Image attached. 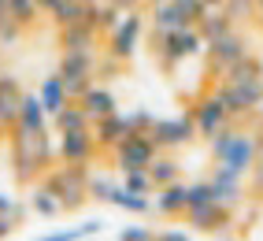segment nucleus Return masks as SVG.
<instances>
[{
    "mask_svg": "<svg viewBox=\"0 0 263 241\" xmlns=\"http://www.w3.org/2000/svg\"><path fill=\"white\" fill-rule=\"evenodd\" d=\"M226 11H230V19L237 23V19H249V15L256 11V0H226L222 4Z\"/></svg>",
    "mask_w": 263,
    "mask_h": 241,
    "instance_id": "f704fd0d",
    "label": "nucleus"
},
{
    "mask_svg": "<svg viewBox=\"0 0 263 241\" xmlns=\"http://www.w3.org/2000/svg\"><path fill=\"white\" fill-rule=\"evenodd\" d=\"M174 26H185L178 8H174V0H152V30L156 33H167Z\"/></svg>",
    "mask_w": 263,
    "mask_h": 241,
    "instance_id": "b1692460",
    "label": "nucleus"
},
{
    "mask_svg": "<svg viewBox=\"0 0 263 241\" xmlns=\"http://www.w3.org/2000/svg\"><path fill=\"white\" fill-rule=\"evenodd\" d=\"M19 134H45L48 130V112L41 104L37 93H26L23 97V108H19V123H15Z\"/></svg>",
    "mask_w": 263,
    "mask_h": 241,
    "instance_id": "6ab92c4d",
    "label": "nucleus"
},
{
    "mask_svg": "<svg viewBox=\"0 0 263 241\" xmlns=\"http://www.w3.org/2000/svg\"><path fill=\"white\" fill-rule=\"evenodd\" d=\"M119 237H122V241H145V237H152V230H148V227H122Z\"/></svg>",
    "mask_w": 263,
    "mask_h": 241,
    "instance_id": "ea45409f",
    "label": "nucleus"
},
{
    "mask_svg": "<svg viewBox=\"0 0 263 241\" xmlns=\"http://www.w3.org/2000/svg\"><path fill=\"white\" fill-rule=\"evenodd\" d=\"M256 182H259V186H263V163H259V175H256Z\"/></svg>",
    "mask_w": 263,
    "mask_h": 241,
    "instance_id": "8fccbe9b",
    "label": "nucleus"
},
{
    "mask_svg": "<svg viewBox=\"0 0 263 241\" xmlns=\"http://www.w3.org/2000/svg\"><path fill=\"white\" fill-rule=\"evenodd\" d=\"M148 134L160 149H182L197 137V123H193V115H171V119H156Z\"/></svg>",
    "mask_w": 263,
    "mask_h": 241,
    "instance_id": "1a4fd4ad",
    "label": "nucleus"
},
{
    "mask_svg": "<svg viewBox=\"0 0 263 241\" xmlns=\"http://www.w3.org/2000/svg\"><path fill=\"white\" fill-rule=\"evenodd\" d=\"M23 89L19 82H15L11 75H0V134L15 130V123H19V108H23Z\"/></svg>",
    "mask_w": 263,
    "mask_h": 241,
    "instance_id": "4468645a",
    "label": "nucleus"
},
{
    "mask_svg": "<svg viewBox=\"0 0 263 241\" xmlns=\"http://www.w3.org/2000/svg\"><path fill=\"white\" fill-rule=\"evenodd\" d=\"M104 234V223L100 219H89V223H82L78 227V237H100Z\"/></svg>",
    "mask_w": 263,
    "mask_h": 241,
    "instance_id": "a19ab883",
    "label": "nucleus"
},
{
    "mask_svg": "<svg viewBox=\"0 0 263 241\" xmlns=\"http://www.w3.org/2000/svg\"><path fill=\"white\" fill-rule=\"evenodd\" d=\"M122 186H126L130 193H145V197H152V193H156V182H152V175H148V167L122 171Z\"/></svg>",
    "mask_w": 263,
    "mask_h": 241,
    "instance_id": "c756f323",
    "label": "nucleus"
},
{
    "mask_svg": "<svg viewBox=\"0 0 263 241\" xmlns=\"http://www.w3.org/2000/svg\"><path fill=\"white\" fill-rule=\"evenodd\" d=\"M11 19V8H8V0H0V26H4Z\"/></svg>",
    "mask_w": 263,
    "mask_h": 241,
    "instance_id": "de8ad7c7",
    "label": "nucleus"
},
{
    "mask_svg": "<svg viewBox=\"0 0 263 241\" xmlns=\"http://www.w3.org/2000/svg\"><path fill=\"white\" fill-rule=\"evenodd\" d=\"M259 152H263V145L256 141V134H241V130H234V123L212 134V156H215V163L237 171V175H245V178L252 175Z\"/></svg>",
    "mask_w": 263,
    "mask_h": 241,
    "instance_id": "f257e3e1",
    "label": "nucleus"
},
{
    "mask_svg": "<svg viewBox=\"0 0 263 241\" xmlns=\"http://www.w3.org/2000/svg\"><path fill=\"white\" fill-rule=\"evenodd\" d=\"M256 115H259V119H263V100H259V108H256Z\"/></svg>",
    "mask_w": 263,
    "mask_h": 241,
    "instance_id": "3c124183",
    "label": "nucleus"
},
{
    "mask_svg": "<svg viewBox=\"0 0 263 241\" xmlns=\"http://www.w3.org/2000/svg\"><path fill=\"white\" fill-rule=\"evenodd\" d=\"M93 137H97V145L100 149H115L126 134H134V126H130V119L122 115V112H111V115H104V119H93Z\"/></svg>",
    "mask_w": 263,
    "mask_h": 241,
    "instance_id": "dca6fc26",
    "label": "nucleus"
},
{
    "mask_svg": "<svg viewBox=\"0 0 263 241\" xmlns=\"http://www.w3.org/2000/svg\"><path fill=\"white\" fill-rule=\"evenodd\" d=\"M204 200H215V197H212V186H208V178L189 186V208H193V204H204Z\"/></svg>",
    "mask_w": 263,
    "mask_h": 241,
    "instance_id": "e433bc0d",
    "label": "nucleus"
},
{
    "mask_svg": "<svg viewBox=\"0 0 263 241\" xmlns=\"http://www.w3.org/2000/svg\"><path fill=\"white\" fill-rule=\"evenodd\" d=\"M111 4H115L119 11H134V8H141V0H111Z\"/></svg>",
    "mask_w": 263,
    "mask_h": 241,
    "instance_id": "37998d69",
    "label": "nucleus"
},
{
    "mask_svg": "<svg viewBox=\"0 0 263 241\" xmlns=\"http://www.w3.org/2000/svg\"><path fill=\"white\" fill-rule=\"evenodd\" d=\"M259 82H263V63H259Z\"/></svg>",
    "mask_w": 263,
    "mask_h": 241,
    "instance_id": "864d4df0",
    "label": "nucleus"
},
{
    "mask_svg": "<svg viewBox=\"0 0 263 241\" xmlns=\"http://www.w3.org/2000/svg\"><path fill=\"white\" fill-rule=\"evenodd\" d=\"M93 71H97V52H63L60 75L71 97H82L93 85Z\"/></svg>",
    "mask_w": 263,
    "mask_h": 241,
    "instance_id": "6e6552de",
    "label": "nucleus"
},
{
    "mask_svg": "<svg viewBox=\"0 0 263 241\" xmlns=\"http://www.w3.org/2000/svg\"><path fill=\"white\" fill-rule=\"evenodd\" d=\"M37 97H41V104H45L48 119L56 115L60 108H67V104H71V93H67V85H63V75H60V71H56V75H48V78L41 82Z\"/></svg>",
    "mask_w": 263,
    "mask_h": 241,
    "instance_id": "412c9836",
    "label": "nucleus"
},
{
    "mask_svg": "<svg viewBox=\"0 0 263 241\" xmlns=\"http://www.w3.org/2000/svg\"><path fill=\"white\" fill-rule=\"evenodd\" d=\"M141 33H145V15L141 8H134V11H122V19L119 26L108 33V52L122 63H130L134 52H137V41H141Z\"/></svg>",
    "mask_w": 263,
    "mask_h": 241,
    "instance_id": "423d86ee",
    "label": "nucleus"
},
{
    "mask_svg": "<svg viewBox=\"0 0 263 241\" xmlns=\"http://www.w3.org/2000/svg\"><path fill=\"white\" fill-rule=\"evenodd\" d=\"M160 237H163V241H185L189 234H185V230H163Z\"/></svg>",
    "mask_w": 263,
    "mask_h": 241,
    "instance_id": "c03bdc74",
    "label": "nucleus"
},
{
    "mask_svg": "<svg viewBox=\"0 0 263 241\" xmlns=\"http://www.w3.org/2000/svg\"><path fill=\"white\" fill-rule=\"evenodd\" d=\"M256 11H263V0H256Z\"/></svg>",
    "mask_w": 263,
    "mask_h": 241,
    "instance_id": "603ef678",
    "label": "nucleus"
},
{
    "mask_svg": "<svg viewBox=\"0 0 263 241\" xmlns=\"http://www.w3.org/2000/svg\"><path fill=\"white\" fill-rule=\"evenodd\" d=\"M156 38H160L156 45H160V60H163L167 71H174V67L182 60H189V56L208 52V41H204V33L197 26H174L167 33H156Z\"/></svg>",
    "mask_w": 263,
    "mask_h": 241,
    "instance_id": "20e7f679",
    "label": "nucleus"
},
{
    "mask_svg": "<svg viewBox=\"0 0 263 241\" xmlns=\"http://www.w3.org/2000/svg\"><path fill=\"white\" fill-rule=\"evenodd\" d=\"M23 38V23L19 19H8L4 26H0V48H8L11 41H19Z\"/></svg>",
    "mask_w": 263,
    "mask_h": 241,
    "instance_id": "c9c22d12",
    "label": "nucleus"
},
{
    "mask_svg": "<svg viewBox=\"0 0 263 241\" xmlns=\"http://www.w3.org/2000/svg\"><path fill=\"white\" fill-rule=\"evenodd\" d=\"M0 215H8V219H23V204H19V200H11L8 193H0Z\"/></svg>",
    "mask_w": 263,
    "mask_h": 241,
    "instance_id": "4c0bfd02",
    "label": "nucleus"
},
{
    "mask_svg": "<svg viewBox=\"0 0 263 241\" xmlns=\"http://www.w3.org/2000/svg\"><path fill=\"white\" fill-rule=\"evenodd\" d=\"M126 119H130V126H134V130H152V123H156V115H148V112H141V108L130 112Z\"/></svg>",
    "mask_w": 263,
    "mask_h": 241,
    "instance_id": "58836bf2",
    "label": "nucleus"
},
{
    "mask_svg": "<svg viewBox=\"0 0 263 241\" xmlns=\"http://www.w3.org/2000/svg\"><path fill=\"white\" fill-rule=\"evenodd\" d=\"M45 241H78V227L74 230H52V234H45Z\"/></svg>",
    "mask_w": 263,
    "mask_h": 241,
    "instance_id": "79ce46f5",
    "label": "nucleus"
},
{
    "mask_svg": "<svg viewBox=\"0 0 263 241\" xmlns=\"http://www.w3.org/2000/svg\"><path fill=\"white\" fill-rule=\"evenodd\" d=\"M45 186L60 197L63 212L82 208L85 197H89V175H85V163H63V167H56V171H48V175H45Z\"/></svg>",
    "mask_w": 263,
    "mask_h": 241,
    "instance_id": "7ed1b4c3",
    "label": "nucleus"
},
{
    "mask_svg": "<svg viewBox=\"0 0 263 241\" xmlns=\"http://www.w3.org/2000/svg\"><path fill=\"white\" fill-rule=\"evenodd\" d=\"M204 4H208V8H222V4H226V0H204Z\"/></svg>",
    "mask_w": 263,
    "mask_h": 241,
    "instance_id": "09e8293b",
    "label": "nucleus"
},
{
    "mask_svg": "<svg viewBox=\"0 0 263 241\" xmlns=\"http://www.w3.org/2000/svg\"><path fill=\"white\" fill-rule=\"evenodd\" d=\"M122 19V11L111 4V0H100V4H89V23L100 30V33H111Z\"/></svg>",
    "mask_w": 263,
    "mask_h": 241,
    "instance_id": "bb28decb",
    "label": "nucleus"
},
{
    "mask_svg": "<svg viewBox=\"0 0 263 241\" xmlns=\"http://www.w3.org/2000/svg\"><path fill=\"white\" fill-rule=\"evenodd\" d=\"M259 78V63L252 56H241L237 63H230L222 71V82H256Z\"/></svg>",
    "mask_w": 263,
    "mask_h": 241,
    "instance_id": "c85d7f7f",
    "label": "nucleus"
},
{
    "mask_svg": "<svg viewBox=\"0 0 263 241\" xmlns=\"http://www.w3.org/2000/svg\"><path fill=\"white\" fill-rule=\"evenodd\" d=\"M78 104L89 112V119H104V115H111V112H119V100H115V93L108 89V85H89L82 97H78Z\"/></svg>",
    "mask_w": 263,
    "mask_h": 241,
    "instance_id": "aec40b11",
    "label": "nucleus"
},
{
    "mask_svg": "<svg viewBox=\"0 0 263 241\" xmlns=\"http://www.w3.org/2000/svg\"><path fill=\"white\" fill-rule=\"evenodd\" d=\"M11 223H15V219H8V215H0V237H11Z\"/></svg>",
    "mask_w": 263,
    "mask_h": 241,
    "instance_id": "49530a36",
    "label": "nucleus"
},
{
    "mask_svg": "<svg viewBox=\"0 0 263 241\" xmlns=\"http://www.w3.org/2000/svg\"><path fill=\"white\" fill-rule=\"evenodd\" d=\"M241 56H249V41H245L237 30H226L222 38L208 41V60H212V71H215V75H222L226 67L237 63Z\"/></svg>",
    "mask_w": 263,
    "mask_h": 241,
    "instance_id": "f8f14e48",
    "label": "nucleus"
},
{
    "mask_svg": "<svg viewBox=\"0 0 263 241\" xmlns=\"http://www.w3.org/2000/svg\"><path fill=\"white\" fill-rule=\"evenodd\" d=\"M56 152H60V163H85L89 167L97 160L100 145H97L93 130H67V134H60Z\"/></svg>",
    "mask_w": 263,
    "mask_h": 241,
    "instance_id": "9b49d317",
    "label": "nucleus"
},
{
    "mask_svg": "<svg viewBox=\"0 0 263 241\" xmlns=\"http://www.w3.org/2000/svg\"><path fill=\"white\" fill-rule=\"evenodd\" d=\"M193 123H197V134H204V137H212L215 130H222V126H230L234 119H230V112H226V104H222V97H219V89L215 93H204L197 104H193Z\"/></svg>",
    "mask_w": 263,
    "mask_h": 241,
    "instance_id": "9d476101",
    "label": "nucleus"
},
{
    "mask_svg": "<svg viewBox=\"0 0 263 241\" xmlns=\"http://www.w3.org/2000/svg\"><path fill=\"white\" fill-rule=\"evenodd\" d=\"M8 8H11V19H19L23 26H30V23H37V15H41V8H37V0H8Z\"/></svg>",
    "mask_w": 263,
    "mask_h": 241,
    "instance_id": "473e14b6",
    "label": "nucleus"
},
{
    "mask_svg": "<svg viewBox=\"0 0 263 241\" xmlns=\"http://www.w3.org/2000/svg\"><path fill=\"white\" fill-rule=\"evenodd\" d=\"M111 152H115V167L119 171H137V167H148L156 156H160V145L152 141L148 130H134V134L122 137Z\"/></svg>",
    "mask_w": 263,
    "mask_h": 241,
    "instance_id": "39448f33",
    "label": "nucleus"
},
{
    "mask_svg": "<svg viewBox=\"0 0 263 241\" xmlns=\"http://www.w3.org/2000/svg\"><path fill=\"white\" fill-rule=\"evenodd\" d=\"M82 19H89V0H63V4L52 11V23H56L60 30L63 26H74Z\"/></svg>",
    "mask_w": 263,
    "mask_h": 241,
    "instance_id": "a878e982",
    "label": "nucleus"
},
{
    "mask_svg": "<svg viewBox=\"0 0 263 241\" xmlns=\"http://www.w3.org/2000/svg\"><path fill=\"white\" fill-rule=\"evenodd\" d=\"M108 204H115V208H122V212H134V215H145V212L156 208L145 193H130L126 186H115L111 193H108Z\"/></svg>",
    "mask_w": 263,
    "mask_h": 241,
    "instance_id": "4be33fe9",
    "label": "nucleus"
},
{
    "mask_svg": "<svg viewBox=\"0 0 263 241\" xmlns=\"http://www.w3.org/2000/svg\"><path fill=\"white\" fill-rule=\"evenodd\" d=\"M156 200V212L160 215H167V219H174V215H185V208H189V186H182V182H167V186H156V193H152Z\"/></svg>",
    "mask_w": 263,
    "mask_h": 241,
    "instance_id": "f3484780",
    "label": "nucleus"
},
{
    "mask_svg": "<svg viewBox=\"0 0 263 241\" xmlns=\"http://www.w3.org/2000/svg\"><path fill=\"white\" fill-rule=\"evenodd\" d=\"M97 38H100V30H97L89 19H82V23H74V26H63V30H60L63 52H97Z\"/></svg>",
    "mask_w": 263,
    "mask_h": 241,
    "instance_id": "a211bd4d",
    "label": "nucleus"
},
{
    "mask_svg": "<svg viewBox=\"0 0 263 241\" xmlns=\"http://www.w3.org/2000/svg\"><path fill=\"white\" fill-rule=\"evenodd\" d=\"M174 8H178V15H182L185 26H197L204 15H208V4H204V0H174Z\"/></svg>",
    "mask_w": 263,
    "mask_h": 241,
    "instance_id": "2f4dec72",
    "label": "nucleus"
},
{
    "mask_svg": "<svg viewBox=\"0 0 263 241\" xmlns=\"http://www.w3.org/2000/svg\"><path fill=\"white\" fill-rule=\"evenodd\" d=\"M111 189H115L111 178H104V175H93V178H89V197H93V200H104V204H108V193H111Z\"/></svg>",
    "mask_w": 263,
    "mask_h": 241,
    "instance_id": "72a5a7b5",
    "label": "nucleus"
},
{
    "mask_svg": "<svg viewBox=\"0 0 263 241\" xmlns=\"http://www.w3.org/2000/svg\"><path fill=\"white\" fill-rule=\"evenodd\" d=\"M60 4H63V0H37V8H41V11H48V15H52V11H56Z\"/></svg>",
    "mask_w": 263,
    "mask_h": 241,
    "instance_id": "a18cd8bd",
    "label": "nucleus"
},
{
    "mask_svg": "<svg viewBox=\"0 0 263 241\" xmlns=\"http://www.w3.org/2000/svg\"><path fill=\"white\" fill-rule=\"evenodd\" d=\"M208 186H212V197L219 200V204H241L245 200V175H237V171H230V167H215L212 171V178H208Z\"/></svg>",
    "mask_w": 263,
    "mask_h": 241,
    "instance_id": "ddd939ff",
    "label": "nucleus"
},
{
    "mask_svg": "<svg viewBox=\"0 0 263 241\" xmlns=\"http://www.w3.org/2000/svg\"><path fill=\"white\" fill-rule=\"evenodd\" d=\"M219 97H222V104L226 112H230V119H241V115H252L259 108V100H263V82H222L219 85Z\"/></svg>",
    "mask_w": 263,
    "mask_h": 241,
    "instance_id": "0eeeda50",
    "label": "nucleus"
},
{
    "mask_svg": "<svg viewBox=\"0 0 263 241\" xmlns=\"http://www.w3.org/2000/svg\"><path fill=\"white\" fill-rule=\"evenodd\" d=\"M197 30L204 33V41H215L222 38L226 30H234V19H230V11H219V8H208V15L197 23Z\"/></svg>",
    "mask_w": 263,
    "mask_h": 241,
    "instance_id": "393cba45",
    "label": "nucleus"
},
{
    "mask_svg": "<svg viewBox=\"0 0 263 241\" xmlns=\"http://www.w3.org/2000/svg\"><path fill=\"white\" fill-rule=\"evenodd\" d=\"M30 208L37 212V215H45V219H52V215H60V212H63V204H60V197L52 193L48 186H41L37 193H33V200H30Z\"/></svg>",
    "mask_w": 263,
    "mask_h": 241,
    "instance_id": "7c9ffc66",
    "label": "nucleus"
},
{
    "mask_svg": "<svg viewBox=\"0 0 263 241\" xmlns=\"http://www.w3.org/2000/svg\"><path fill=\"white\" fill-rule=\"evenodd\" d=\"M185 219H189L197 230H219V227H230V204H219V200L193 204V208H185Z\"/></svg>",
    "mask_w": 263,
    "mask_h": 241,
    "instance_id": "2eb2a0df",
    "label": "nucleus"
},
{
    "mask_svg": "<svg viewBox=\"0 0 263 241\" xmlns=\"http://www.w3.org/2000/svg\"><path fill=\"white\" fill-rule=\"evenodd\" d=\"M148 175H152L156 186H167V182H178L182 167H178V160H171V156H163V152H160V156L148 163Z\"/></svg>",
    "mask_w": 263,
    "mask_h": 241,
    "instance_id": "cd10ccee",
    "label": "nucleus"
},
{
    "mask_svg": "<svg viewBox=\"0 0 263 241\" xmlns=\"http://www.w3.org/2000/svg\"><path fill=\"white\" fill-rule=\"evenodd\" d=\"M52 160H60V152L48 145L45 134H19L15 130V178L19 182H37Z\"/></svg>",
    "mask_w": 263,
    "mask_h": 241,
    "instance_id": "f03ea898",
    "label": "nucleus"
},
{
    "mask_svg": "<svg viewBox=\"0 0 263 241\" xmlns=\"http://www.w3.org/2000/svg\"><path fill=\"white\" fill-rule=\"evenodd\" d=\"M52 126H56V134H67V130H89L93 126V119H89V112H85L82 104L78 108H60L56 115H52Z\"/></svg>",
    "mask_w": 263,
    "mask_h": 241,
    "instance_id": "5701e85b",
    "label": "nucleus"
}]
</instances>
